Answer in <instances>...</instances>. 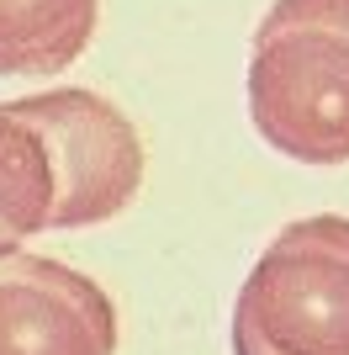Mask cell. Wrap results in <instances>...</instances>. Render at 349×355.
Here are the masks:
<instances>
[{
    "label": "cell",
    "mask_w": 349,
    "mask_h": 355,
    "mask_svg": "<svg viewBox=\"0 0 349 355\" xmlns=\"http://www.w3.org/2000/svg\"><path fill=\"white\" fill-rule=\"evenodd\" d=\"M58 223V164L48 133L16 101L0 106V254Z\"/></svg>",
    "instance_id": "5b68a950"
},
{
    "label": "cell",
    "mask_w": 349,
    "mask_h": 355,
    "mask_svg": "<svg viewBox=\"0 0 349 355\" xmlns=\"http://www.w3.org/2000/svg\"><path fill=\"white\" fill-rule=\"evenodd\" d=\"M233 355H349V218L286 223L238 286Z\"/></svg>",
    "instance_id": "7a4b0ae2"
},
{
    "label": "cell",
    "mask_w": 349,
    "mask_h": 355,
    "mask_svg": "<svg viewBox=\"0 0 349 355\" xmlns=\"http://www.w3.org/2000/svg\"><path fill=\"white\" fill-rule=\"evenodd\" d=\"M101 0H0V74H64L96 37Z\"/></svg>",
    "instance_id": "8992f818"
},
{
    "label": "cell",
    "mask_w": 349,
    "mask_h": 355,
    "mask_svg": "<svg viewBox=\"0 0 349 355\" xmlns=\"http://www.w3.org/2000/svg\"><path fill=\"white\" fill-rule=\"evenodd\" d=\"M37 128L48 133L58 164V223L53 228H96L132 207L143 191V138L106 96L96 90H37L21 96Z\"/></svg>",
    "instance_id": "3957f363"
},
{
    "label": "cell",
    "mask_w": 349,
    "mask_h": 355,
    "mask_svg": "<svg viewBox=\"0 0 349 355\" xmlns=\"http://www.w3.org/2000/svg\"><path fill=\"white\" fill-rule=\"evenodd\" d=\"M0 355H116L106 286L48 254H0Z\"/></svg>",
    "instance_id": "277c9868"
},
{
    "label": "cell",
    "mask_w": 349,
    "mask_h": 355,
    "mask_svg": "<svg viewBox=\"0 0 349 355\" xmlns=\"http://www.w3.org/2000/svg\"><path fill=\"white\" fill-rule=\"evenodd\" d=\"M249 122L296 164L349 159V0H276L249 43Z\"/></svg>",
    "instance_id": "6da1fadb"
}]
</instances>
